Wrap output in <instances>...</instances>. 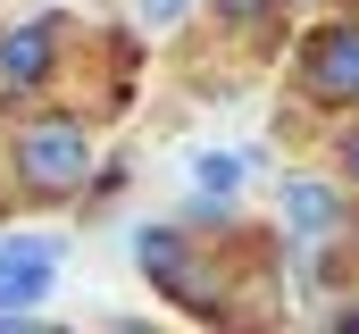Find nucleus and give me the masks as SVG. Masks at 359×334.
<instances>
[{
    "instance_id": "obj_1",
    "label": "nucleus",
    "mask_w": 359,
    "mask_h": 334,
    "mask_svg": "<svg viewBox=\"0 0 359 334\" xmlns=\"http://www.w3.org/2000/svg\"><path fill=\"white\" fill-rule=\"evenodd\" d=\"M84 167H92V134L76 117H42V126L17 134V184L42 192V201H67L84 184Z\"/></svg>"
},
{
    "instance_id": "obj_2",
    "label": "nucleus",
    "mask_w": 359,
    "mask_h": 334,
    "mask_svg": "<svg viewBox=\"0 0 359 334\" xmlns=\"http://www.w3.org/2000/svg\"><path fill=\"white\" fill-rule=\"evenodd\" d=\"M301 92L326 100V109H351L359 100V25H318L301 42Z\"/></svg>"
},
{
    "instance_id": "obj_3",
    "label": "nucleus",
    "mask_w": 359,
    "mask_h": 334,
    "mask_svg": "<svg viewBox=\"0 0 359 334\" xmlns=\"http://www.w3.org/2000/svg\"><path fill=\"white\" fill-rule=\"evenodd\" d=\"M50 67H59V17H25L0 34V84L8 92H42Z\"/></svg>"
},
{
    "instance_id": "obj_4",
    "label": "nucleus",
    "mask_w": 359,
    "mask_h": 334,
    "mask_svg": "<svg viewBox=\"0 0 359 334\" xmlns=\"http://www.w3.org/2000/svg\"><path fill=\"white\" fill-rule=\"evenodd\" d=\"M59 284V243H0V318L50 301Z\"/></svg>"
},
{
    "instance_id": "obj_5",
    "label": "nucleus",
    "mask_w": 359,
    "mask_h": 334,
    "mask_svg": "<svg viewBox=\"0 0 359 334\" xmlns=\"http://www.w3.org/2000/svg\"><path fill=\"white\" fill-rule=\"evenodd\" d=\"M284 226H292V234H309V243H318V234H334V226H343V201H334V184H318V175H292V184H284Z\"/></svg>"
},
{
    "instance_id": "obj_6",
    "label": "nucleus",
    "mask_w": 359,
    "mask_h": 334,
    "mask_svg": "<svg viewBox=\"0 0 359 334\" xmlns=\"http://www.w3.org/2000/svg\"><path fill=\"white\" fill-rule=\"evenodd\" d=\"M234 184H243V159H234V151H192V192L226 201Z\"/></svg>"
},
{
    "instance_id": "obj_7",
    "label": "nucleus",
    "mask_w": 359,
    "mask_h": 334,
    "mask_svg": "<svg viewBox=\"0 0 359 334\" xmlns=\"http://www.w3.org/2000/svg\"><path fill=\"white\" fill-rule=\"evenodd\" d=\"M276 0H217V17H234V25H251V17H268Z\"/></svg>"
},
{
    "instance_id": "obj_8",
    "label": "nucleus",
    "mask_w": 359,
    "mask_h": 334,
    "mask_svg": "<svg viewBox=\"0 0 359 334\" xmlns=\"http://www.w3.org/2000/svg\"><path fill=\"white\" fill-rule=\"evenodd\" d=\"M184 8H192V0H142V25H176Z\"/></svg>"
},
{
    "instance_id": "obj_9",
    "label": "nucleus",
    "mask_w": 359,
    "mask_h": 334,
    "mask_svg": "<svg viewBox=\"0 0 359 334\" xmlns=\"http://www.w3.org/2000/svg\"><path fill=\"white\" fill-rule=\"evenodd\" d=\"M343 175H351V184H359V126H351V134H343Z\"/></svg>"
}]
</instances>
